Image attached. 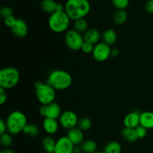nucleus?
<instances>
[{"instance_id":"5","label":"nucleus","mask_w":153,"mask_h":153,"mask_svg":"<svg viewBox=\"0 0 153 153\" xmlns=\"http://www.w3.org/2000/svg\"><path fill=\"white\" fill-rule=\"evenodd\" d=\"M34 88L36 98L41 105L48 104L55 101L56 97V90L47 82L37 81L34 83Z\"/></svg>"},{"instance_id":"12","label":"nucleus","mask_w":153,"mask_h":153,"mask_svg":"<svg viewBox=\"0 0 153 153\" xmlns=\"http://www.w3.org/2000/svg\"><path fill=\"white\" fill-rule=\"evenodd\" d=\"M10 29L13 34L19 38L25 37L28 34V26L22 19H16L14 25Z\"/></svg>"},{"instance_id":"41","label":"nucleus","mask_w":153,"mask_h":153,"mask_svg":"<svg viewBox=\"0 0 153 153\" xmlns=\"http://www.w3.org/2000/svg\"><path fill=\"white\" fill-rule=\"evenodd\" d=\"M46 153H55V152H46Z\"/></svg>"},{"instance_id":"38","label":"nucleus","mask_w":153,"mask_h":153,"mask_svg":"<svg viewBox=\"0 0 153 153\" xmlns=\"http://www.w3.org/2000/svg\"><path fill=\"white\" fill-rule=\"evenodd\" d=\"M82 150L81 147H79V146H75L74 149H73V153H82Z\"/></svg>"},{"instance_id":"13","label":"nucleus","mask_w":153,"mask_h":153,"mask_svg":"<svg viewBox=\"0 0 153 153\" xmlns=\"http://www.w3.org/2000/svg\"><path fill=\"white\" fill-rule=\"evenodd\" d=\"M140 112L138 111H132L127 114L123 119V124L125 127L135 128L140 125Z\"/></svg>"},{"instance_id":"43","label":"nucleus","mask_w":153,"mask_h":153,"mask_svg":"<svg viewBox=\"0 0 153 153\" xmlns=\"http://www.w3.org/2000/svg\"><path fill=\"white\" fill-rule=\"evenodd\" d=\"M0 153H1V152H0Z\"/></svg>"},{"instance_id":"23","label":"nucleus","mask_w":153,"mask_h":153,"mask_svg":"<svg viewBox=\"0 0 153 153\" xmlns=\"http://www.w3.org/2000/svg\"><path fill=\"white\" fill-rule=\"evenodd\" d=\"M81 148H82V152L94 153L97 151V144L93 140H87L82 142Z\"/></svg>"},{"instance_id":"14","label":"nucleus","mask_w":153,"mask_h":153,"mask_svg":"<svg viewBox=\"0 0 153 153\" xmlns=\"http://www.w3.org/2000/svg\"><path fill=\"white\" fill-rule=\"evenodd\" d=\"M67 136L74 144V146L82 145V142L85 141L84 140L83 130H82L79 128L77 127H75L68 130Z\"/></svg>"},{"instance_id":"29","label":"nucleus","mask_w":153,"mask_h":153,"mask_svg":"<svg viewBox=\"0 0 153 153\" xmlns=\"http://www.w3.org/2000/svg\"><path fill=\"white\" fill-rule=\"evenodd\" d=\"M111 2L117 10H125L129 4V0H111Z\"/></svg>"},{"instance_id":"6","label":"nucleus","mask_w":153,"mask_h":153,"mask_svg":"<svg viewBox=\"0 0 153 153\" xmlns=\"http://www.w3.org/2000/svg\"><path fill=\"white\" fill-rule=\"evenodd\" d=\"M20 74L18 69L13 67H6L0 70V87L10 89L18 84Z\"/></svg>"},{"instance_id":"19","label":"nucleus","mask_w":153,"mask_h":153,"mask_svg":"<svg viewBox=\"0 0 153 153\" xmlns=\"http://www.w3.org/2000/svg\"><path fill=\"white\" fill-rule=\"evenodd\" d=\"M103 42L107 44L109 46H112L114 44L117 40V35L114 30L111 28H108L103 32L102 34Z\"/></svg>"},{"instance_id":"9","label":"nucleus","mask_w":153,"mask_h":153,"mask_svg":"<svg viewBox=\"0 0 153 153\" xmlns=\"http://www.w3.org/2000/svg\"><path fill=\"white\" fill-rule=\"evenodd\" d=\"M111 46L108 45L105 42H99L94 45L92 55L94 59L100 62H102L108 59L109 57L111 56Z\"/></svg>"},{"instance_id":"28","label":"nucleus","mask_w":153,"mask_h":153,"mask_svg":"<svg viewBox=\"0 0 153 153\" xmlns=\"http://www.w3.org/2000/svg\"><path fill=\"white\" fill-rule=\"evenodd\" d=\"M0 142H1V145L2 146L5 147H9L13 142V139H12L11 134L8 132H6V133L2 134H1V137H0Z\"/></svg>"},{"instance_id":"8","label":"nucleus","mask_w":153,"mask_h":153,"mask_svg":"<svg viewBox=\"0 0 153 153\" xmlns=\"http://www.w3.org/2000/svg\"><path fill=\"white\" fill-rule=\"evenodd\" d=\"M39 112L44 118H55L58 119L61 115V108L56 102H52L50 104L41 105L39 109Z\"/></svg>"},{"instance_id":"7","label":"nucleus","mask_w":153,"mask_h":153,"mask_svg":"<svg viewBox=\"0 0 153 153\" xmlns=\"http://www.w3.org/2000/svg\"><path fill=\"white\" fill-rule=\"evenodd\" d=\"M85 42L82 33L76 29H70L65 34V43L69 49L72 50H79Z\"/></svg>"},{"instance_id":"30","label":"nucleus","mask_w":153,"mask_h":153,"mask_svg":"<svg viewBox=\"0 0 153 153\" xmlns=\"http://www.w3.org/2000/svg\"><path fill=\"white\" fill-rule=\"evenodd\" d=\"M0 14L4 19V18L13 15V10L11 8L8 7V6H3L0 10Z\"/></svg>"},{"instance_id":"37","label":"nucleus","mask_w":153,"mask_h":153,"mask_svg":"<svg viewBox=\"0 0 153 153\" xmlns=\"http://www.w3.org/2000/svg\"><path fill=\"white\" fill-rule=\"evenodd\" d=\"M120 54V51L118 50L117 48H113L111 49V56L114 57V58H116L119 56Z\"/></svg>"},{"instance_id":"11","label":"nucleus","mask_w":153,"mask_h":153,"mask_svg":"<svg viewBox=\"0 0 153 153\" xmlns=\"http://www.w3.org/2000/svg\"><path fill=\"white\" fill-rule=\"evenodd\" d=\"M74 144L70 140L67 136H64L56 140L55 153H73Z\"/></svg>"},{"instance_id":"2","label":"nucleus","mask_w":153,"mask_h":153,"mask_svg":"<svg viewBox=\"0 0 153 153\" xmlns=\"http://www.w3.org/2000/svg\"><path fill=\"white\" fill-rule=\"evenodd\" d=\"M46 82L55 90L63 91L67 89L72 85L73 77L69 72L57 69L49 73Z\"/></svg>"},{"instance_id":"4","label":"nucleus","mask_w":153,"mask_h":153,"mask_svg":"<svg viewBox=\"0 0 153 153\" xmlns=\"http://www.w3.org/2000/svg\"><path fill=\"white\" fill-rule=\"evenodd\" d=\"M70 18L64 11H55L51 14L48 20V25L49 28L55 33H61L67 31L69 28Z\"/></svg>"},{"instance_id":"25","label":"nucleus","mask_w":153,"mask_h":153,"mask_svg":"<svg viewBox=\"0 0 153 153\" xmlns=\"http://www.w3.org/2000/svg\"><path fill=\"white\" fill-rule=\"evenodd\" d=\"M128 18V14L125 10H117L114 15V21L117 25L125 23Z\"/></svg>"},{"instance_id":"27","label":"nucleus","mask_w":153,"mask_h":153,"mask_svg":"<svg viewBox=\"0 0 153 153\" xmlns=\"http://www.w3.org/2000/svg\"><path fill=\"white\" fill-rule=\"evenodd\" d=\"M92 127V122L91 118L88 117H82L79 118V123H78V128L81 129L83 131H87L90 130Z\"/></svg>"},{"instance_id":"33","label":"nucleus","mask_w":153,"mask_h":153,"mask_svg":"<svg viewBox=\"0 0 153 153\" xmlns=\"http://www.w3.org/2000/svg\"><path fill=\"white\" fill-rule=\"evenodd\" d=\"M16 20V18L13 15H12V16H8V17L4 18V23L6 26L9 27V28H11V27L14 25Z\"/></svg>"},{"instance_id":"3","label":"nucleus","mask_w":153,"mask_h":153,"mask_svg":"<svg viewBox=\"0 0 153 153\" xmlns=\"http://www.w3.org/2000/svg\"><path fill=\"white\" fill-rule=\"evenodd\" d=\"M7 130L10 134H18L22 132L24 128L28 124L26 116L19 110H14L10 112L6 118Z\"/></svg>"},{"instance_id":"10","label":"nucleus","mask_w":153,"mask_h":153,"mask_svg":"<svg viewBox=\"0 0 153 153\" xmlns=\"http://www.w3.org/2000/svg\"><path fill=\"white\" fill-rule=\"evenodd\" d=\"M58 119L60 125L67 130L76 127L79 120L76 112L72 110H66L62 112Z\"/></svg>"},{"instance_id":"18","label":"nucleus","mask_w":153,"mask_h":153,"mask_svg":"<svg viewBox=\"0 0 153 153\" xmlns=\"http://www.w3.org/2000/svg\"><path fill=\"white\" fill-rule=\"evenodd\" d=\"M122 136L126 141L134 142L139 139L135 128L125 127L122 130Z\"/></svg>"},{"instance_id":"21","label":"nucleus","mask_w":153,"mask_h":153,"mask_svg":"<svg viewBox=\"0 0 153 153\" xmlns=\"http://www.w3.org/2000/svg\"><path fill=\"white\" fill-rule=\"evenodd\" d=\"M56 140L51 136H46L42 140V146L46 152H54Z\"/></svg>"},{"instance_id":"32","label":"nucleus","mask_w":153,"mask_h":153,"mask_svg":"<svg viewBox=\"0 0 153 153\" xmlns=\"http://www.w3.org/2000/svg\"><path fill=\"white\" fill-rule=\"evenodd\" d=\"M136 131H137V134L138 136L139 139H143L147 134V130L146 128H144L142 125H138L137 128H135Z\"/></svg>"},{"instance_id":"24","label":"nucleus","mask_w":153,"mask_h":153,"mask_svg":"<svg viewBox=\"0 0 153 153\" xmlns=\"http://www.w3.org/2000/svg\"><path fill=\"white\" fill-rule=\"evenodd\" d=\"M22 132L25 134L28 135V136H31V137H34V136H37L39 134L40 130H39V128L37 127V125H36L35 124L28 123L25 125V127L24 128Z\"/></svg>"},{"instance_id":"39","label":"nucleus","mask_w":153,"mask_h":153,"mask_svg":"<svg viewBox=\"0 0 153 153\" xmlns=\"http://www.w3.org/2000/svg\"><path fill=\"white\" fill-rule=\"evenodd\" d=\"M1 152V153H16V152H13V150L9 149V148H5V149L2 150Z\"/></svg>"},{"instance_id":"20","label":"nucleus","mask_w":153,"mask_h":153,"mask_svg":"<svg viewBox=\"0 0 153 153\" xmlns=\"http://www.w3.org/2000/svg\"><path fill=\"white\" fill-rule=\"evenodd\" d=\"M58 3L55 0H41L40 8L42 10L47 14H52L56 11L57 5Z\"/></svg>"},{"instance_id":"31","label":"nucleus","mask_w":153,"mask_h":153,"mask_svg":"<svg viewBox=\"0 0 153 153\" xmlns=\"http://www.w3.org/2000/svg\"><path fill=\"white\" fill-rule=\"evenodd\" d=\"M94 44H93L89 43V42H87L85 41L84 42L83 45L82 46V52H84L85 53H92L93 50H94Z\"/></svg>"},{"instance_id":"40","label":"nucleus","mask_w":153,"mask_h":153,"mask_svg":"<svg viewBox=\"0 0 153 153\" xmlns=\"http://www.w3.org/2000/svg\"><path fill=\"white\" fill-rule=\"evenodd\" d=\"M94 153H104V152L103 151H100V150H97V151H96Z\"/></svg>"},{"instance_id":"34","label":"nucleus","mask_w":153,"mask_h":153,"mask_svg":"<svg viewBox=\"0 0 153 153\" xmlns=\"http://www.w3.org/2000/svg\"><path fill=\"white\" fill-rule=\"evenodd\" d=\"M7 100V92L6 89L0 87V104L3 105Z\"/></svg>"},{"instance_id":"36","label":"nucleus","mask_w":153,"mask_h":153,"mask_svg":"<svg viewBox=\"0 0 153 153\" xmlns=\"http://www.w3.org/2000/svg\"><path fill=\"white\" fill-rule=\"evenodd\" d=\"M146 10L149 14H153V0H148L145 5Z\"/></svg>"},{"instance_id":"17","label":"nucleus","mask_w":153,"mask_h":153,"mask_svg":"<svg viewBox=\"0 0 153 153\" xmlns=\"http://www.w3.org/2000/svg\"><path fill=\"white\" fill-rule=\"evenodd\" d=\"M140 124L146 129L153 128V112L144 111L140 112Z\"/></svg>"},{"instance_id":"16","label":"nucleus","mask_w":153,"mask_h":153,"mask_svg":"<svg viewBox=\"0 0 153 153\" xmlns=\"http://www.w3.org/2000/svg\"><path fill=\"white\" fill-rule=\"evenodd\" d=\"M83 37L84 39H85V41L89 42V43L95 45L100 41V38H101V34H100L99 30H97V28H88L84 33Z\"/></svg>"},{"instance_id":"42","label":"nucleus","mask_w":153,"mask_h":153,"mask_svg":"<svg viewBox=\"0 0 153 153\" xmlns=\"http://www.w3.org/2000/svg\"><path fill=\"white\" fill-rule=\"evenodd\" d=\"M82 153H85V152H82Z\"/></svg>"},{"instance_id":"35","label":"nucleus","mask_w":153,"mask_h":153,"mask_svg":"<svg viewBox=\"0 0 153 153\" xmlns=\"http://www.w3.org/2000/svg\"><path fill=\"white\" fill-rule=\"evenodd\" d=\"M7 130V124H6V122L4 121L3 118L0 119V134H2L6 133Z\"/></svg>"},{"instance_id":"26","label":"nucleus","mask_w":153,"mask_h":153,"mask_svg":"<svg viewBox=\"0 0 153 153\" xmlns=\"http://www.w3.org/2000/svg\"><path fill=\"white\" fill-rule=\"evenodd\" d=\"M74 29L80 33H85L88 29V21L85 18L74 20Z\"/></svg>"},{"instance_id":"15","label":"nucleus","mask_w":153,"mask_h":153,"mask_svg":"<svg viewBox=\"0 0 153 153\" xmlns=\"http://www.w3.org/2000/svg\"><path fill=\"white\" fill-rule=\"evenodd\" d=\"M59 124L57 119L55 118H44L43 122V128L46 134L49 135L55 134L58 132L59 128Z\"/></svg>"},{"instance_id":"1","label":"nucleus","mask_w":153,"mask_h":153,"mask_svg":"<svg viewBox=\"0 0 153 153\" xmlns=\"http://www.w3.org/2000/svg\"><path fill=\"white\" fill-rule=\"evenodd\" d=\"M65 12L70 20L85 18L91 10V4L88 0H67L65 4Z\"/></svg>"},{"instance_id":"22","label":"nucleus","mask_w":153,"mask_h":153,"mask_svg":"<svg viewBox=\"0 0 153 153\" xmlns=\"http://www.w3.org/2000/svg\"><path fill=\"white\" fill-rule=\"evenodd\" d=\"M104 153H121L122 146L117 141H111L105 146Z\"/></svg>"}]
</instances>
